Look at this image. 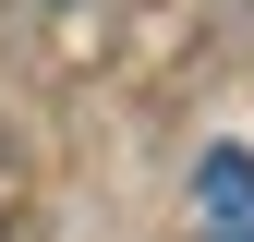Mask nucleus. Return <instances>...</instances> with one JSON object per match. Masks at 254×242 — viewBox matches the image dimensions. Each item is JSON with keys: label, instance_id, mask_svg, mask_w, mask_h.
Returning <instances> with one entry per match:
<instances>
[{"label": "nucleus", "instance_id": "nucleus-1", "mask_svg": "<svg viewBox=\"0 0 254 242\" xmlns=\"http://www.w3.org/2000/svg\"><path fill=\"white\" fill-rule=\"evenodd\" d=\"M194 242H254V158L242 145L194 158Z\"/></svg>", "mask_w": 254, "mask_h": 242}]
</instances>
